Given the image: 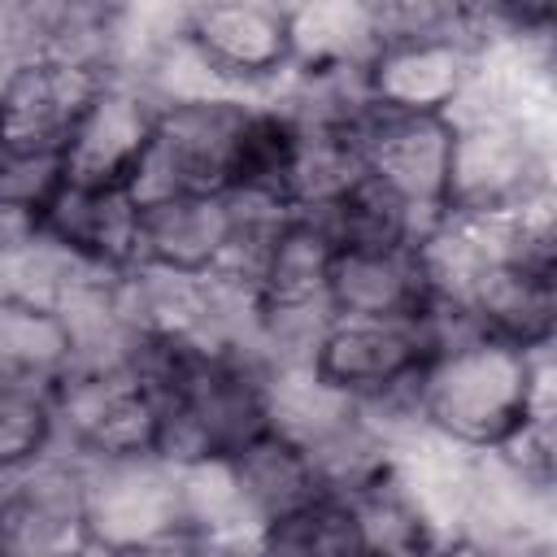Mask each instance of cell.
<instances>
[{
    "label": "cell",
    "mask_w": 557,
    "mask_h": 557,
    "mask_svg": "<svg viewBox=\"0 0 557 557\" xmlns=\"http://www.w3.org/2000/svg\"><path fill=\"white\" fill-rule=\"evenodd\" d=\"M435 352L426 313L405 322L383 318H331L313 352V374L348 400H379L413 387L418 370Z\"/></svg>",
    "instance_id": "ba28073f"
},
{
    "label": "cell",
    "mask_w": 557,
    "mask_h": 557,
    "mask_svg": "<svg viewBox=\"0 0 557 557\" xmlns=\"http://www.w3.org/2000/svg\"><path fill=\"white\" fill-rule=\"evenodd\" d=\"M252 557H357L348 505L339 496H313L300 509L261 527Z\"/></svg>",
    "instance_id": "cb8c5ba5"
},
{
    "label": "cell",
    "mask_w": 557,
    "mask_h": 557,
    "mask_svg": "<svg viewBox=\"0 0 557 557\" xmlns=\"http://www.w3.org/2000/svg\"><path fill=\"white\" fill-rule=\"evenodd\" d=\"M61 178H65L61 157H30V152L0 148V205L26 209L39 218V209L52 200Z\"/></svg>",
    "instance_id": "484cf974"
},
{
    "label": "cell",
    "mask_w": 557,
    "mask_h": 557,
    "mask_svg": "<svg viewBox=\"0 0 557 557\" xmlns=\"http://www.w3.org/2000/svg\"><path fill=\"white\" fill-rule=\"evenodd\" d=\"M357 557H457V540L426 509V500L400 479L396 466L374 474L366 487L344 496Z\"/></svg>",
    "instance_id": "2e32d148"
},
{
    "label": "cell",
    "mask_w": 557,
    "mask_h": 557,
    "mask_svg": "<svg viewBox=\"0 0 557 557\" xmlns=\"http://www.w3.org/2000/svg\"><path fill=\"white\" fill-rule=\"evenodd\" d=\"M292 65L287 78H361L379 48L374 0L287 4Z\"/></svg>",
    "instance_id": "ac0fdd59"
},
{
    "label": "cell",
    "mask_w": 557,
    "mask_h": 557,
    "mask_svg": "<svg viewBox=\"0 0 557 557\" xmlns=\"http://www.w3.org/2000/svg\"><path fill=\"white\" fill-rule=\"evenodd\" d=\"M331 257H335V244L305 213H292V222L274 235L257 270V283H252L257 309H322Z\"/></svg>",
    "instance_id": "7402d4cb"
},
{
    "label": "cell",
    "mask_w": 557,
    "mask_h": 557,
    "mask_svg": "<svg viewBox=\"0 0 557 557\" xmlns=\"http://www.w3.org/2000/svg\"><path fill=\"white\" fill-rule=\"evenodd\" d=\"M57 453L52 387L0 383V479H13Z\"/></svg>",
    "instance_id": "d4e9b609"
},
{
    "label": "cell",
    "mask_w": 557,
    "mask_h": 557,
    "mask_svg": "<svg viewBox=\"0 0 557 557\" xmlns=\"http://www.w3.org/2000/svg\"><path fill=\"white\" fill-rule=\"evenodd\" d=\"M0 487H4V479H0Z\"/></svg>",
    "instance_id": "4dcf8cb0"
},
{
    "label": "cell",
    "mask_w": 557,
    "mask_h": 557,
    "mask_svg": "<svg viewBox=\"0 0 557 557\" xmlns=\"http://www.w3.org/2000/svg\"><path fill=\"white\" fill-rule=\"evenodd\" d=\"M205 557H252L248 548H235V544H213Z\"/></svg>",
    "instance_id": "f1b7e54d"
},
{
    "label": "cell",
    "mask_w": 557,
    "mask_h": 557,
    "mask_svg": "<svg viewBox=\"0 0 557 557\" xmlns=\"http://www.w3.org/2000/svg\"><path fill=\"white\" fill-rule=\"evenodd\" d=\"M178 35L222 96L265 100L292 65L287 4L274 0H205L183 4Z\"/></svg>",
    "instance_id": "5b68a950"
},
{
    "label": "cell",
    "mask_w": 557,
    "mask_h": 557,
    "mask_svg": "<svg viewBox=\"0 0 557 557\" xmlns=\"http://www.w3.org/2000/svg\"><path fill=\"white\" fill-rule=\"evenodd\" d=\"M96 274H104V265L74 257L70 248H61L52 235H44L35 226L26 239L0 248V305L44 309V313L61 318V309Z\"/></svg>",
    "instance_id": "ffe728a7"
},
{
    "label": "cell",
    "mask_w": 557,
    "mask_h": 557,
    "mask_svg": "<svg viewBox=\"0 0 557 557\" xmlns=\"http://www.w3.org/2000/svg\"><path fill=\"white\" fill-rule=\"evenodd\" d=\"M557 200L553 117L453 122L444 213L457 222H500Z\"/></svg>",
    "instance_id": "7a4b0ae2"
},
{
    "label": "cell",
    "mask_w": 557,
    "mask_h": 557,
    "mask_svg": "<svg viewBox=\"0 0 557 557\" xmlns=\"http://www.w3.org/2000/svg\"><path fill=\"white\" fill-rule=\"evenodd\" d=\"M335 248H413L426 226L422 213H413L400 196H392L383 183L361 174L339 200H331L318 213H305Z\"/></svg>",
    "instance_id": "44dd1931"
},
{
    "label": "cell",
    "mask_w": 557,
    "mask_h": 557,
    "mask_svg": "<svg viewBox=\"0 0 557 557\" xmlns=\"http://www.w3.org/2000/svg\"><path fill=\"white\" fill-rule=\"evenodd\" d=\"M457 557H557V544H527V548H492V553H470V548H461Z\"/></svg>",
    "instance_id": "83f0119b"
},
{
    "label": "cell",
    "mask_w": 557,
    "mask_h": 557,
    "mask_svg": "<svg viewBox=\"0 0 557 557\" xmlns=\"http://www.w3.org/2000/svg\"><path fill=\"white\" fill-rule=\"evenodd\" d=\"M104 74L70 57L35 52L0 83V148L30 157H65Z\"/></svg>",
    "instance_id": "9c48e42d"
},
{
    "label": "cell",
    "mask_w": 557,
    "mask_h": 557,
    "mask_svg": "<svg viewBox=\"0 0 557 557\" xmlns=\"http://www.w3.org/2000/svg\"><path fill=\"white\" fill-rule=\"evenodd\" d=\"M70 361V331L57 313L0 305V383L52 387Z\"/></svg>",
    "instance_id": "603a6c76"
},
{
    "label": "cell",
    "mask_w": 557,
    "mask_h": 557,
    "mask_svg": "<svg viewBox=\"0 0 557 557\" xmlns=\"http://www.w3.org/2000/svg\"><path fill=\"white\" fill-rule=\"evenodd\" d=\"M83 461L52 453L0 487V557H74L87 548Z\"/></svg>",
    "instance_id": "30bf717a"
},
{
    "label": "cell",
    "mask_w": 557,
    "mask_h": 557,
    "mask_svg": "<svg viewBox=\"0 0 557 557\" xmlns=\"http://www.w3.org/2000/svg\"><path fill=\"white\" fill-rule=\"evenodd\" d=\"M39 231L91 265L131 270L139 205L126 187H96V183L61 178L52 200L39 209Z\"/></svg>",
    "instance_id": "9a60e30c"
},
{
    "label": "cell",
    "mask_w": 557,
    "mask_h": 557,
    "mask_svg": "<svg viewBox=\"0 0 557 557\" xmlns=\"http://www.w3.org/2000/svg\"><path fill=\"white\" fill-rule=\"evenodd\" d=\"M35 226H39V218H35V213H26V209H13V205H0V248H4V244H17V239H26Z\"/></svg>",
    "instance_id": "4316f807"
},
{
    "label": "cell",
    "mask_w": 557,
    "mask_h": 557,
    "mask_svg": "<svg viewBox=\"0 0 557 557\" xmlns=\"http://www.w3.org/2000/svg\"><path fill=\"white\" fill-rule=\"evenodd\" d=\"M248 109L252 100L244 96H191L161 104L152 139L126 183L135 205L231 191Z\"/></svg>",
    "instance_id": "3957f363"
},
{
    "label": "cell",
    "mask_w": 557,
    "mask_h": 557,
    "mask_svg": "<svg viewBox=\"0 0 557 557\" xmlns=\"http://www.w3.org/2000/svg\"><path fill=\"white\" fill-rule=\"evenodd\" d=\"M157 113L161 100L148 87L131 78H104L61 157L65 178L96 187H126L152 139Z\"/></svg>",
    "instance_id": "7c38bea8"
},
{
    "label": "cell",
    "mask_w": 557,
    "mask_h": 557,
    "mask_svg": "<svg viewBox=\"0 0 557 557\" xmlns=\"http://www.w3.org/2000/svg\"><path fill=\"white\" fill-rule=\"evenodd\" d=\"M453 152V122L426 113H383L370 109L361 126V165L374 183L400 196L426 222L444 213V178Z\"/></svg>",
    "instance_id": "8fae6325"
},
{
    "label": "cell",
    "mask_w": 557,
    "mask_h": 557,
    "mask_svg": "<svg viewBox=\"0 0 557 557\" xmlns=\"http://www.w3.org/2000/svg\"><path fill=\"white\" fill-rule=\"evenodd\" d=\"M479 335L513 344L522 352H553L557 344V274L496 261L479 274L457 309Z\"/></svg>",
    "instance_id": "e0dca14e"
},
{
    "label": "cell",
    "mask_w": 557,
    "mask_h": 557,
    "mask_svg": "<svg viewBox=\"0 0 557 557\" xmlns=\"http://www.w3.org/2000/svg\"><path fill=\"white\" fill-rule=\"evenodd\" d=\"M483 57V35L474 4H448V13L409 35L379 39L366 61V96L383 113H426L448 117Z\"/></svg>",
    "instance_id": "277c9868"
},
{
    "label": "cell",
    "mask_w": 557,
    "mask_h": 557,
    "mask_svg": "<svg viewBox=\"0 0 557 557\" xmlns=\"http://www.w3.org/2000/svg\"><path fill=\"white\" fill-rule=\"evenodd\" d=\"M235 235L231 196H174L139 205L135 265L170 274H213Z\"/></svg>",
    "instance_id": "4fadbf2b"
},
{
    "label": "cell",
    "mask_w": 557,
    "mask_h": 557,
    "mask_svg": "<svg viewBox=\"0 0 557 557\" xmlns=\"http://www.w3.org/2000/svg\"><path fill=\"white\" fill-rule=\"evenodd\" d=\"M57 453L91 466L157 453V400L148 383L117 370H70L52 383Z\"/></svg>",
    "instance_id": "8992f818"
},
{
    "label": "cell",
    "mask_w": 557,
    "mask_h": 557,
    "mask_svg": "<svg viewBox=\"0 0 557 557\" xmlns=\"http://www.w3.org/2000/svg\"><path fill=\"white\" fill-rule=\"evenodd\" d=\"M548 400L553 352H522L479 331L440 344L413 379L422 431L466 453L500 448Z\"/></svg>",
    "instance_id": "6da1fadb"
},
{
    "label": "cell",
    "mask_w": 557,
    "mask_h": 557,
    "mask_svg": "<svg viewBox=\"0 0 557 557\" xmlns=\"http://www.w3.org/2000/svg\"><path fill=\"white\" fill-rule=\"evenodd\" d=\"M74 557H113V553H104V548H96V544H87V548H78Z\"/></svg>",
    "instance_id": "f546056e"
},
{
    "label": "cell",
    "mask_w": 557,
    "mask_h": 557,
    "mask_svg": "<svg viewBox=\"0 0 557 557\" xmlns=\"http://www.w3.org/2000/svg\"><path fill=\"white\" fill-rule=\"evenodd\" d=\"M326 305L335 318H422L431 309V287L418 248H335Z\"/></svg>",
    "instance_id": "5bb4252c"
},
{
    "label": "cell",
    "mask_w": 557,
    "mask_h": 557,
    "mask_svg": "<svg viewBox=\"0 0 557 557\" xmlns=\"http://www.w3.org/2000/svg\"><path fill=\"white\" fill-rule=\"evenodd\" d=\"M231 479H235V492L244 500V513L252 518L257 535L261 527H270L274 518L300 509L305 500L322 496L318 487V474L305 457L300 444H292L287 435L278 431H261L257 440H248L239 453L222 457Z\"/></svg>",
    "instance_id": "d6986e66"
},
{
    "label": "cell",
    "mask_w": 557,
    "mask_h": 557,
    "mask_svg": "<svg viewBox=\"0 0 557 557\" xmlns=\"http://www.w3.org/2000/svg\"><path fill=\"white\" fill-rule=\"evenodd\" d=\"M83 518L87 540L113 557H131L144 544L183 531L178 466L157 453L83 466Z\"/></svg>",
    "instance_id": "52a82bcc"
}]
</instances>
